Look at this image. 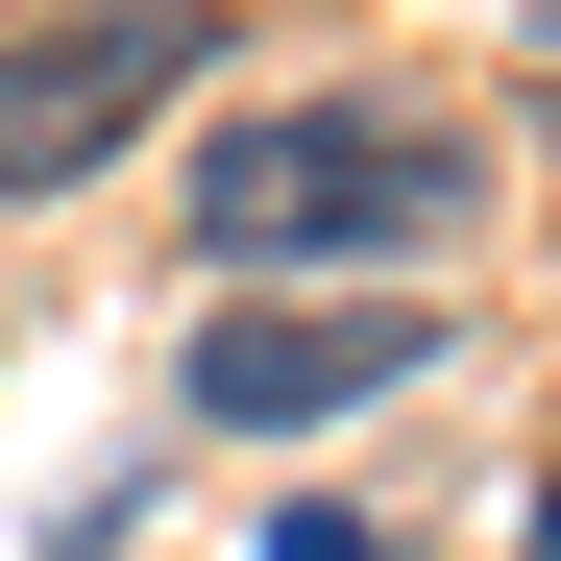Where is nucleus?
<instances>
[{
	"label": "nucleus",
	"instance_id": "nucleus-4",
	"mask_svg": "<svg viewBox=\"0 0 561 561\" xmlns=\"http://www.w3.org/2000/svg\"><path fill=\"white\" fill-rule=\"evenodd\" d=\"M268 561H415V537H366V513H294V537H268Z\"/></svg>",
	"mask_w": 561,
	"mask_h": 561
},
{
	"label": "nucleus",
	"instance_id": "nucleus-1",
	"mask_svg": "<svg viewBox=\"0 0 561 561\" xmlns=\"http://www.w3.org/2000/svg\"><path fill=\"white\" fill-rule=\"evenodd\" d=\"M463 171L439 123H244L220 171H196V244L220 268H294V244H463Z\"/></svg>",
	"mask_w": 561,
	"mask_h": 561
},
{
	"label": "nucleus",
	"instance_id": "nucleus-2",
	"mask_svg": "<svg viewBox=\"0 0 561 561\" xmlns=\"http://www.w3.org/2000/svg\"><path fill=\"white\" fill-rule=\"evenodd\" d=\"M171 73H196V0H99V25H49V49H0V196H73Z\"/></svg>",
	"mask_w": 561,
	"mask_h": 561
},
{
	"label": "nucleus",
	"instance_id": "nucleus-3",
	"mask_svg": "<svg viewBox=\"0 0 561 561\" xmlns=\"http://www.w3.org/2000/svg\"><path fill=\"white\" fill-rule=\"evenodd\" d=\"M415 342H439L415 294H366V318H196V415H244V439L268 415H366Z\"/></svg>",
	"mask_w": 561,
	"mask_h": 561
},
{
	"label": "nucleus",
	"instance_id": "nucleus-5",
	"mask_svg": "<svg viewBox=\"0 0 561 561\" xmlns=\"http://www.w3.org/2000/svg\"><path fill=\"white\" fill-rule=\"evenodd\" d=\"M537 561H561V489H537Z\"/></svg>",
	"mask_w": 561,
	"mask_h": 561
}]
</instances>
